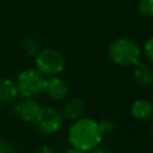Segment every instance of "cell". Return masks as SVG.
<instances>
[{"mask_svg":"<svg viewBox=\"0 0 153 153\" xmlns=\"http://www.w3.org/2000/svg\"><path fill=\"white\" fill-rule=\"evenodd\" d=\"M45 79L47 78L37 69L29 68L22 71L16 80L18 94H20L24 98L33 99L44 91Z\"/></svg>","mask_w":153,"mask_h":153,"instance_id":"cell-3","label":"cell"},{"mask_svg":"<svg viewBox=\"0 0 153 153\" xmlns=\"http://www.w3.org/2000/svg\"><path fill=\"white\" fill-rule=\"evenodd\" d=\"M130 114L135 120L146 121L153 114V104L147 99H137L131 104Z\"/></svg>","mask_w":153,"mask_h":153,"instance_id":"cell-9","label":"cell"},{"mask_svg":"<svg viewBox=\"0 0 153 153\" xmlns=\"http://www.w3.org/2000/svg\"><path fill=\"white\" fill-rule=\"evenodd\" d=\"M151 134H152V137H153V124H152V127H151Z\"/></svg>","mask_w":153,"mask_h":153,"instance_id":"cell-20","label":"cell"},{"mask_svg":"<svg viewBox=\"0 0 153 153\" xmlns=\"http://www.w3.org/2000/svg\"><path fill=\"white\" fill-rule=\"evenodd\" d=\"M85 110H86L85 103L80 98H72L65 104L62 116H65L68 120H75L76 121V120L81 118Z\"/></svg>","mask_w":153,"mask_h":153,"instance_id":"cell-10","label":"cell"},{"mask_svg":"<svg viewBox=\"0 0 153 153\" xmlns=\"http://www.w3.org/2000/svg\"><path fill=\"white\" fill-rule=\"evenodd\" d=\"M108 54L115 65L122 67H131L139 62L141 57V49L134 41L121 37L114 39L110 43Z\"/></svg>","mask_w":153,"mask_h":153,"instance_id":"cell-2","label":"cell"},{"mask_svg":"<svg viewBox=\"0 0 153 153\" xmlns=\"http://www.w3.org/2000/svg\"><path fill=\"white\" fill-rule=\"evenodd\" d=\"M43 92L53 100H62L68 96L69 88L68 85L61 78L49 76L48 79H45Z\"/></svg>","mask_w":153,"mask_h":153,"instance_id":"cell-6","label":"cell"},{"mask_svg":"<svg viewBox=\"0 0 153 153\" xmlns=\"http://www.w3.org/2000/svg\"><path fill=\"white\" fill-rule=\"evenodd\" d=\"M137 11L143 17H153V0H139Z\"/></svg>","mask_w":153,"mask_h":153,"instance_id":"cell-13","label":"cell"},{"mask_svg":"<svg viewBox=\"0 0 153 153\" xmlns=\"http://www.w3.org/2000/svg\"><path fill=\"white\" fill-rule=\"evenodd\" d=\"M134 80L137 85L142 87H147L153 82V69L149 65L145 62H137L134 66Z\"/></svg>","mask_w":153,"mask_h":153,"instance_id":"cell-8","label":"cell"},{"mask_svg":"<svg viewBox=\"0 0 153 153\" xmlns=\"http://www.w3.org/2000/svg\"><path fill=\"white\" fill-rule=\"evenodd\" d=\"M98 127H99V130L102 133V135L104 134H110L114 131L115 129V126H114V122L108 120V118H103L98 122Z\"/></svg>","mask_w":153,"mask_h":153,"instance_id":"cell-14","label":"cell"},{"mask_svg":"<svg viewBox=\"0 0 153 153\" xmlns=\"http://www.w3.org/2000/svg\"><path fill=\"white\" fill-rule=\"evenodd\" d=\"M90 153H109V151L108 149H105V148H94V149H92Z\"/></svg>","mask_w":153,"mask_h":153,"instance_id":"cell-18","label":"cell"},{"mask_svg":"<svg viewBox=\"0 0 153 153\" xmlns=\"http://www.w3.org/2000/svg\"><path fill=\"white\" fill-rule=\"evenodd\" d=\"M65 153H84V152H81V151H78V149H74V148H72V149H68V151H66Z\"/></svg>","mask_w":153,"mask_h":153,"instance_id":"cell-19","label":"cell"},{"mask_svg":"<svg viewBox=\"0 0 153 153\" xmlns=\"http://www.w3.org/2000/svg\"><path fill=\"white\" fill-rule=\"evenodd\" d=\"M0 153H16V151L8 141L0 139Z\"/></svg>","mask_w":153,"mask_h":153,"instance_id":"cell-16","label":"cell"},{"mask_svg":"<svg viewBox=\"0 0 153 153\" xmlns=\"http://www.w3.org/2000/svg\"><path fill=\"white\" fill-rule=\"evenodd\" d=\"M18 96V90L16 81L8 78L0 79V103H10L14 100Z\"/></svg>","mask_w":153,"mask_h":153,"instance_id":"cell-11","label":"cell"},{"mask_svg":"<svg viewBox=\"0 0 153 153\" xmlns=\"http://www.w3.org/2000/svg\"><path fill=\"white\" fill-rule=\"evenodd\" d=\"M22 50L27 55V56H36L39 51H41V43L36 39V38H25L24 41H22L20 43Z\"/></svg>","mask_w":153,"mask_h":153,"instance_id":"cell-12","label":"cell"},{"mask_svg":"<svg viewBox=\"0 0 153 153\" xmlns=\"http://www.w3.org/2000/svg\"><path fill=\"white\" fill-rule=\"evenodd\" d=\"M36 153H56V151L50 146H41L36 151Z\"/></svg>","mask_w":153,"mask_h":153,"instance_id":"cell-17","label":"cell"},{"mask_svg":"<svg viewBox=\"0 0 153 153\" xmlns=\"http://www.w3.org/2000/svg\"><path fill=\"white\" fill-rule=\"evenodd\" d=\"M39 131L43 134H54L59 131L63 123V116L62 114L51 106L41 108L35 122H33Z\"/></svg>","mask_w":153,"mask_h":153,"instance_id":"cell-5","label":"cell"},{"mask_svg":"<svg viewBox=\"0 0 153 153\" xmlns=\"http://www.w3.org/2000/svg\"><path fill=\"white\" fill-rule=\"evenodd\" d=\"M102 136L98 122L88 117L76 120L68 130V142L71 146L84 153L94 149L102 141Z\"/></svg>","mask_w":153,"mask_h":153,"instance_id":"cell-1","label":"cell"},{"mask_svg":"<svg viewBox=\"0 0 153 153\" xmlns=\"http://www.w3.org/2000/svg\"><path fill=\"white\" fill-rule=\"evenodd\" d=\"M143 54L145 57L153 63V37H149L143 44Z\"/></svg>","mask_w":153,"mask_h":153,"instance_id":"cell-15","label":"cell"},{"mask_svg":"<svg viewBox=\"0 0 153 153\" xmlns=\"http://www.w3.org/2000/svg\"><path fill=\"white\" fill-rule=\"evenodd\" d=\"M39 110H41L39 104L30 98H24V100L19 102L14 106V112L17 114V116L26 123L35 122Z\"/></svg>","mask_w":153,"mask_h":153,"instance_id":"cell-7","label":"cell"},{"mask_svg":"<svg viewBox=\"0 0 153 153\" xmlns=\"http://www.w3.org/2000/svg\"><path fill=\"white\" fill-rule=\"evenodd\" d=\"M36 69L43 75L55 76L65 69L66 60L63 55L55 49L45 48L35 56Z\"/></svg>","mask_w":153,"mask_h":153,"instance_id":"cell-4","label":"cell"},{"mask_svg":"<svg viewBox=\"0 0 153 153\" xmlns=\"http://www.w3.org/2000/svg\"><path fill=\"white\" fill-rule=\"evenodd\" d=\"M0 106H1V103H0Z\"/></svg>","mask_w":153,"mask_h":153,"instance_id":"cell-21","label":"cell"}]
</instances>
